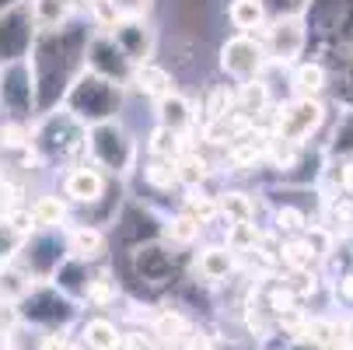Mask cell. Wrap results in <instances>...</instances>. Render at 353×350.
Listing matches in <instances>:
<instances>
[{"label": "cell", "instance_id": "cell-1", "mask_svg": "<svg viewBox=\"0 0 353 350\" xmlns=\"http://www.w3.org/2000/svg\"><path fill=\"white\" fill-rule=\"evenodd\" d=\"M88 39H91V21L77 18L63 28L53 32H39L32 46V70L39 84V116L57 109L63 102L67 88L77 81L84 70V53H88Z\"/></svg>", "mask_w": 353, "mask_h": 350}, {"label": "cell", "instance_id": "cell-2", "mask_svg": "<svg viewBox=\"0 0 353 350\" xmlns=\"http://www.w3.org/2000/svg\"><path fill=\"white\" fill-rule=\"evenodd\" d=\"M84 162H91L94 168H102L109 179L130 182V179H137L140 162H143V140H137V133L123 119L88 126Z\"/></svg>", "mask_w": 353, "mask_h": 350}, {"label": "cell", "instance_id": "cell-3", "mask_svg": "<svg viewBox=\"0 0 353 350\" xmlns=\"http://www.w3.org/2000/svg\"><path fill=\"white\" fill-rule=\"evenodd\" d=\"M32 151L42 165H77L84 162V151H88V126L70 116L63 106L49 109L42 116H35L32 123Z\"/></svg>", "mask_w": 353, "mask_h": 350}, {"label": "cell", "instance_id": "cell-4", "mask_svg": "<svg viewBox=\"0 0 353 350\" xmlns=\"http://www.w3.org/2000/svg\"><path fill=\"white\" fill-rule=\"evenodd\" d=\"M126 98H130V88H123L109 77H98L84 67L77 74V81L67 88L60 106L70 116H77L84 126H98V123H109V119H123Z\"/></svg>", "mask_w": 353, "mask_h": 350}, {"label": "cell", "instance_id": "cell-5", "mask_svg": "<svg viewBox=\"0 0 353 350\" xmlns=\"http://www.w3.org/2000/svg\"><path fill=\"white\" fill-rule=\"evenodd\" d=\"M14 312H18V322H25L39 333H63L67 326L77 322L81 302L70 298V294H63L53 280H42L14 305Z\"/></svg>", "mask_w": 353, "mask_h": 350}, {"label": "cell", "instance_id": "cell-6", "mask_svg": "<svg viewBox=\"0 0 353 350\" xmlns=\"http://www.w3.org/2000/svg\"><path fill=\"white\" fill-rule=\"evenodd\" d=\"M126 273L143 291H168L182 280V256L165 238H147L126 249Z\"/></svg>", "mask_w": 353, "mask_h": 350}, {"label": "cell", "instance_id": "cell-7", "mask_svg": "<svg viewBox=\"0 0 353 350\" xmlns=\"http://www.w3.org/2000/svg\"><path fill=\"white\" fill-rule=\"evenodd\" d=\"M329 102L325 98H280L273 119H270V133L276 140H290V144H319V133L329 126Z\"/></svg>", "mask_w": 353, "mask_h": 350}, {"label": "cell", "instance_id": "cell-8", "mask_svg": "<svg viewBox=\"0 0 353 350\" xmlns=\"http://www.w3.org/2000/svg\"><path fill=\"white\" fill-rule=\"evenodd\" d=\"M217 70L224 81L231 84H245V81H259L270 74V57L263 35H245V32H231L221 49H217Z\"/></svg>", "mask_w": 353, "mask_h": 350}, {"label": "cell", "instance_id": "cell-9", "mask_svg": "<svg viewBox=\"0 0 353 350\" xmlns=\"http://www.w3.org/2000/svg\"><path fill=\"white\" fill-rule=\"evenodd\" d=\"M0 116L18 123H35L39 116V84L28 57L0 64Z\"/></svg>", "mask_w": 353, "mask_h": 350}, {"label": "cell", "instance_id": "cell-10", "mask_svg": "<svg viewBox=\"0 0 353 350\" xmlns=\"http://www.w3.org/2000/svg\"><path fill=\"white\" fill-rule=\"evenodd\" d=\"M263 46H266V57L273 70H287L297 60L308 57L312 49V28L308 18H273L263 28Z\"/></svg>", "mask_w": 353, "mask_h": 350}, {"label": "cell", "instance_id": "cell-11", "mask_svg": "<svg viewBox=\"0 0 353 350\" xmlns=\"http://www.w3.org/2000/svg\"><path fill=\"white\" fill-rule=\"evenodd\" d=\"M70 256V245H67V228H35L25 238V249L18 263L32 273L35 284L42 280H53L57 270L63 266V260Z\"/></svg>", "mask_w": 353, "mask_h": 350}, {"label": "cell", "instance_id": "cell-12", "mask_svg": "<svg viewBox=\"0 0 353 350\" xmlns=\"http://www.w3.org/2000/svg\"><path fill=\"white\" fill-rule=\"evenodd\" d=\"M84 67L98 77H109L123 88H130L133 81V70L137 64L123 53V46L112 39V32H98L91 28V39H88V53H84Z\"/></svg>", "mask_w": 353, "mask_h": 350}, {"label": "cell", "instance_id": "cell-13", "mask_svg": "<svg viewBox=\"0 0 353 350\" xmlns=\"http://www.w3.org/2000/svg\"><path fill=\"white\" fill-rule=\"evenodd\" d=\"M35 39H39V25L32 18L28 0H21V4H14L11 11L0 14V64L32 57Z\"/></svg>", "mask_w": 353, "mask_h": 350}, {"label": "cell", "instance_id": "cell-14", "mask_svg": "<svg viewBox=\"0 0 353 350\" xmlns=\"http://www.w3.org/2000/svg\"><path fill=\"white\" fill-rule=\"evenodd\" d=\"M109 182H112V179H109L102 168H94L91 162H77V165H67V168H63L60 189H63L67 204H70L74 211H88V207H94L98 200L109 193ZM70 221H74V217H70Z\"/></svg>", "mask_w": 353, "mask_h": 350}, {"label": "cell", "instance_id": "cell-15", "mask_svg": "<svg viewBox=\"0 0 353 350\" xmlns=\"http://www.w3.org/2000/svg\"><path fill=\"white\" fill-rule=\"evenodd\" d=\"M112 39L123 46V53L137 67L158 60V28L150 25V18H119L112 28Z\"/></svg>", "mask_w": 353, "mask_h": 350}, {"label": "cell", "instance_id": "cell-16", "mask_svg": "<svg viewBox=\"0 0 353 350\" xmlns=\"http://www.w3.org/2000/svg\"><path fill=\"white\" fill-rule=\"evenodd\" d=\"M234 273H238V253H231L224 242L199 245V253L192 256V277H196V284L221 287V284H228Z\"/></svg>", "mask_w": 353, "mask_h": 350}, {"label": "cell", "instance_id": "cell-17", "mask_svg": "<svg viewBox=\"0 0 353 350\" xmlns=\"http://www.w3.org/2000/svg\"><path fill=\"white\" fill-rule=\"evenodd\" d=\"M154 123L179 133V137H192L196 130H203V123H199V102H192L179 88L154 102Z\"/></svg>", "mask_w": 353, "mask_h": 350}, {"label": "cell", "instance_id": "cell-18", "mask_svg": "<svg viewBox=\"0 0 353 350\" xmlns=\"http://www.w3.org/2000/svg\"><path fill=\"white\" fill-rule=\"evenodd\" d=\"M329 88H332V74L319 57H305L294 67H287V91L294 98H325Z\"/></svg>", "mask_w": 353, "mask_h": 350}, {"label": "cell", "instance_id": "cell-19", "mask_svg": "<svg viewBox=\"0 0 353 350\" xmlns=\"http://www.w3.org/2000/svg\"><path fill=\"white\" fill-rule=\"evenodd\" d=\"M109 231L98 228V224H84V221H70L67 224V245H70V256L88 260V263H102L109 253Z\"/></svg>", "mask_w": 353, "mask_h": 350}, {"label": "cell", "instance_id": "cell-20", "mask_svg": "<svg viewBox=\"0 0 353 350\" xmlns=\"http://www.w3.org/2000/svg\"><path fill=\"white\" fill-rule=\"evenodd\" d=\"M175 88H179L175 74H172L165 64H158V60L140 64V67L133 70V81H130V95H140V98H147L150 106H154L158 98L172 95Z\"/></svg>", "mask_w": 353, "mask_h": 350}, {"label": "cell", "instance_id": "cell-21", "mask_svg": "<svg viewBox=\"0 0 353 350\" xmlns=\"http://www.w3.org/2000/svg\"><path fill=\"white\" fill-rule=\"evenodd\" d=\"M325 158L332 165H343V162H353V106H339L329 119V130H325Z\"/></svg>", "mask_w": 353, "mask_h": 350}, {"label": "cell", "instance_id": "cell-22", "mask_svg": "<svg viewBox=\"0 0 353 350\" xmlns=\"http://www.w3.org/2000/svg\"><path fill=\"white\" fill-rule=\"evenodd\" d=\"M137 179H143V186L158 196H179L182 193V179H179V158H150L143 155Z\"/></svg>", "mask_w": 353, "mask_h": 350}, {"label": "cell", "instance_id": "cell-23", "mask_svg": "<svg viewBox=\"0 0 353 350\" xmlns=\"http://www.w3.org/2000/svg\"><path fill=\"white\" fill-rule=\"evenodd\" d=\"M217 200H221V221H259V211L266 207L263 193H248L238 186L221 189Z\"/></svg>", "mask_w": 353, "mask_h": 350}, {"label": "cell", "instance_id": "cell-24", "mask_svg": "<svg viewBox=\"0 0 353 350\" xmlns=\"http://www.w3.org/2000/svg\"><path fill=\"white\" fill-rule=\"evenodd\" d=\"M94 273H98V270H94V263H88V260H77V256H67V260H63V266L57 270L53 284H57L63 294L77 298V302L84 305V298H88V287H91Z\"/></svg>", "mask_w": 353, "mask_h": 350}, {"label": "cell", "instance_id": "cell-25", "mask_svg": "<svg viewBox=\"0 0 353 350\" xmlns=\"http://www.w3.org/2000/svg\"><path fill=\"white\" fill-rule=\"evenodd\" d=\"M270 11L263 0H228V25L234 32L245 35H263V28L270 25Z\"/></svg>", "mask_w": 353, "mask_h": 350}, {"label": "cell", "instance_id": "cell-26", "mask_svg": "<svg viewBox=\"0 0 353 350\" xmlns=\"http://www.w3.org/2000/svg\"><path fill=\"white\" fill-rule=\"evenodd\" d=\"M203 231H207V224H199L192 214H185L182 207H175L172 214H165V221H161V238L168 242V245H175V249H189V245H196L199 238H203Z\"/></svg>", "mask_w": 353, "mask_h": 350}, {"label": "cell", "instance_id": "cell-27", "mask_svg": "<svg viewBox=\"0 0 353 350\" xmlns=\"http://www.w3.org/2000/svg\"><path fill=\"white\" fill-rule=\"evenodd\" d=\"M28 8H32V18H35L39 32L63 28V25L77 21V11H81L77 0H28Z\"/></svg>", "mask_w": 353, "mask_h": 350}, {"label": "cell", "instance_id": "cell-28", "mask_svg": "<svg viewBox=\"0 0 353 350\" xmlns=\"http://www.w3.org/2000/svg\"><path fill=\"white\" fill-rule=\"evenodd\" d=\"M28 211H32V217H35L39 228H67L70 217H74L67 196H57V193H39L32 204H28Z\"/></svg>", "mask_w": 353, "mask_h": 350}, {"label": "cell", "instance_id": "cell-29", "mask_svg": "<svg viewBox=\"0 0 353 350\" xmlns=\"http://www.w3.org/2000/svg\"><path fill=\"white\" fill-rule=\"evenodd\" d=\"M81 347L84 350H123V333L109 315H91L81 326Z\"/></svg>", "mask_w": 353, "mask_h": 350}, {"label": "cell", "instance_id": "cell-30", "mask_svg": "<svg viewBox=\"0 0 353 350\" xmlns=\"http://www.w3.org/2000/svg\"><path fill=\"white\" fill-rule=\"evenodd\" d=\"M179 207L185 214H192L199 224H217L221 221V200L217 193H210L207 186H192L179 193Z\"/></svg>", "mask_w": 353, "mask_h": 350}, {"label": "cell", "instance_id": "cell-31", "mask_svg": "<svg viewBox=\"0 0 353 350\" xmlns=\"http://www.w3.org/2000/svg\"><path fill=\"white\" fill-rule=\"evenodd\" d=\"M280 266L283 273H308L319 266V256H315L308 235H294L280 242Z\"/></svg>", "mask_w": 353, "mask_h": 350}, {"label": "cell", "instance_id": "cell-32", "mask_svg": "<svg viewBox=\"0 0 353 350\" xmlns=\"http://www.w3.org/2000/svg\"><path fill=\"white\" fill-rule=\"evenodd\" d=\"M25 238H28V235H25L8 214H0V266L18 263L21 249H25Z\"/></svg>", "mask_w": 353, "mask_h": 350}, {"label": "cell", "instance_id": "cell-33", "mask_svg": "<svg viewBox=\"0 0 353 350\" xmlns=\"http://www.w3.org/2000/svg\"><path fill=\"white\" fill-rule=\"evenodd\" d=\"M116 298H119V280H116L109 270H98L94 280H91V287H88V298H84V302L94 305V309H105V305L116 302Z\"/></svg>", "mask_w": 353, "mask_h": 350}, {"label": "cell", "instance_id": "cell-34", "mask_svg": "<svg viewBox=\"0 0 353 350\" xmlns=\"http://www.w3.org/2000/svg\"><path fill=\"white\" fill-rule=\"evenodd\" d=\"M270 18H305L308 8H312V0H263Z\"/></svg>", "mask_w": 353, "mask_h": 350}, {"label": "cell", "instance_id": "cell-35", "mask_svg": "<svg viewBox=\"0 0 353 350\" xmlns=\"http://www.w3.org/2000/svg\"><path fill=\"white\" fill-rule=\"evenodd\" d=\"M263 343V350H322V347H315V343H308L305 336H287V333H270L266 340H259Z\"/></svg>", "mask_w": 353, "mask_h": 350}, {"label": "cell", "instance_id": "cell-36", "mask_svg": "<svg viewBox=\"0 0 353 350\" xmlns=\"http://www.w3.org/2000/svg\"><path fill=\"white\" fill-rule=\"evenodd\" d=\"M325 179L336 182V193H343V196L353 200V162H343V165H332V162H329Z\"/></svg>", "mask_w": 353, "mask_h": 350}, {"label": "cell", "instance_id": "cell-37", "mask_svg": "<svg viewBox=\"0 0 353 350\" xmlns=\"http://www.w3.org/2000/svg\"><path fill=\"white\" fill-rule=\"evenodd\" d=\"M119 18H150L154 14V0H112Z\"/></svg>", "mask_w": 353, "mask_h": 350}, {"label": "cell", "instance_id": "cell-38", "mask_svg": "<svg viewBox=\"0 0 353 350\" xmlns=\"http://www.w3.org/2000/svg\"><path fill=\"white\" fill-rule=\"evenodd\" d=\"M39 350H70V340L63 333H42L39 336Z\"/></svg>", "mask_w": 353, "mask_h": 350}, {"label": "cell", "instance_id": "cell-39", "mask_svg": "<svg viewBox=\"0 0 353 350\" xmlns=\"http://www.w3.org/2000/svg\"><path fill=\"white\" fill-rule=\"evenodd\" d=\"M14 4H21V0H0V14H4V11H11Z\"/></svg>", "mask_w": 353, "mask_h": 350}, {"label": "cell", "instance_id": "cell-40", "mask_svg": "<svg viewBox=\"0 0 353 350\" xmlns=\"http://www.w3.org/2000/svg\"><path fill=\"white\" fill-rule=\"evenodd\" d=\"M77 4H81V8L88 11V8H94V4H98V0H77Z\"/></svg>", "mask_w": 353, "mask_h": 350}]
</instances>
